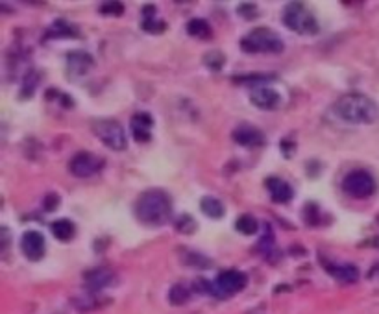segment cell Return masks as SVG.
I'll list each match as a JSON object with an SVG mask.
<instances>
[{
  "mask_svg": "<svg viewBox=\"0 0 379 314\" xmlns=\"http://www.w3.org/2000/svg\"><path fill=\"white\" fill-rule=\"evenodd\" d=\"M333 113L351 126L372 124L379 115L378 103L363 93L342 94L337 102L333 103Z\"/></svg>",
  "mask_w": 379,
  "mask_h": 314,
  "instance_id": "6da1fadb",
  "label": "cell"
},
{
  "mask_svg": "<svg viewBox=\"0 0 379 314\" xmlns=\"http://www.w3.org/2000/svg\"><path fill=\"white\" fill-rule=\"evenodd\" d=\"M136 216L141 224L163 225L172 218V200L161 189H150L137 198Z\"/></svg>",
  "mask_w": 379,
  "mask_h": 314,
  "instance_id": "7a4b0ae2",
  "label": "cell"
},
{
  "mask_svg": "<svg viewBox=\"0 0 379 314\" xmlns=\"http://www.w3.org/2000/svg\"><path fill=\"white\" fill-rule=\"evenodd\" d=\"M283 24L290 32H296L300 35H317L320 30L319 21L304 2H290L283 10Z\"/></svg>",
  "mask_w": 379,
  "mask_h": 314,
  "instance_id": "3957f363",
  "label": "cell"
},
{
  "mask_svg": "<svg viewBox=\"0 0 379 314\" xmlns=\"http://www.w3.org/2000/svg\"><path fill=\"white\" fill-rule=\"evenodd\" d=\"M241 48L248 54H278L285 45L274 30L253 28L241 39Z\"/></svg>",
  "mask_w": 379,
  "mask_h": 314,
  "instance_id": "277c9868",
  "label": "cell"
},
{
  "mask_svg": "<svg viewBox=\"0 0 379 314\" xmlns=\"http://www.w3.org/2000/svg\"><path fill=\"white\" fill-rule=\"evenodd\" d=\"M93 133L113 152L126 150L128 139L124 128L113 118H99L93 122Z\"/></svg>",
  "mask_w": 379,
  "mask_h": 314,
  "instance_id": "5b68a950",
  "label": "cell"
},
{
  "mask_svg": "<svg viewBox=\"0 0 379 314\" xmlns=\"http://www.w3.org/2000/svg\"><path fill=\"white\" fill-rule=\"evenodd\" d=\"M248 285V277L246 274L239 270H226L219 274L213 283H207V292L216 298H230L234 294H239Z\"/></svg>",
  "mask_w": 379,
  "mask_h": 314,
  "instance_id": "8992f818",
  "label": "cell"
},
{
  "mask_svg": "<svg viewBox=\"0 0 379 314\" xmlns=\"http://www.w3.org/2000/svg\"><path fill=\"white\" fill-rule=\"evenodd\" d=\"M375 189H378V183L368 170H351L350 174H346V178L342 179V191L357 200L370 198L375 193Z\"/></svg>",
  "mask_w": 379,
  "mask_h": 314,
  "instance_id": "52a82bcc",
  "label": "cell"
},
{
  "mask_svg": "<svg viewBox=\"0 0 379 314\" xmlns=\"http://www.w3.org/2000/svg\"><path fill=\"white\" fill-rule=\"evenodd\" d=\"M106 167V161L104 157L97 154H91V152H78L76 155H72L69 161V172L75 176V178H91L94 174H99L100 170Z\"/></svg>",
  "mask_w": 379,
  "mask_h": 314,
  "instance_id": "ba28073f",
  "label": "cell"
},
{
  "mask_svg": "<svg viewBox=\"0 0 379 314\" xmlns=\"http://www.w3.org/2000/svg\"><path fill=\"white\" fill-rule=\"evenodd\" d=\"M250 102L263 111H274L281 108L283 96L270 85H256L250 93Z\"/></svg>",
  "mask_w": 379,
  "mask_h": 314,
  "instance_id": "9c48e42d",
  "label": "cell"
},
{
  "mask_svg": "<svg viewBox=\"0 0 379 314\" xmlns=\"http://www.w3.org/2000/svg\"><path fill=\"white\" fill-rule=\"evenodd\" d=\"M94 60L91 54L84 50L69 52L67 56V74H69L70 80H80L84 76L89 74L93 71Z\"/></svg>",
  "mask_w": 379,
  "mask_h": 314,
  "instance_id": "30bf717a",
  "label": "cell"
},
{
  "mask_svg": "<svg viewBox=\"0 0 379 314\" xmlns=\"http://www.w3.org/2000/svg\"><path fill=\"white\" fill-rule=\"evenodd\" d=\"M21 249H23L24 257L30 259V261H41L45 257V252H47L45 237L39 231H26L21 239Z\"/></svg>",
  "mask_w": 379,
  "mask_h": 314,
  "instance_id": "8fae6325",
  "label": "cell"
},
{
  "mask_svg": "<svg viewBox=\"0 0 379 314\" xmlns=\"http://www.w3.org/2000/svg\"><path fill=\"white\" fill-rule=\"evenodd\" d=\"M131 133H133V139L139 142H148L150 141V132L154 128V118L150 113L139 111L136 113L130 120Z\"/></svg>",
  "mask_w": 379,
  "mask_h": 314,
  "instance_id": "7c38bea8",
  "label": "cell"
},
{
  "mask_svg": "<svg viewBox=\"0 0 379 314\" xmlns=\"http://www.w3.org/2000/svg\"><path fill=\"white\" fill-rule=\"evenodd\" d=\"M234 141L237 145L244 146V148H258L265 142V135L259 132L258 128L248 126V124H243V126L235 128V132L231 133Z\"/></svg>",
  "mask_w": 379,
  "mask_h": 314,
  "instance_id": "4fadbf2b",
  "label": "cell"
},
{
  "mask_svg": "<svg viewBox=\"0 0 379 314\" xmlns=\"http://www.w3.org/2000/svg\"><path fill=\"white\" fill-rule=\"evenodd\" d=\"M265 187H267L268 194H270L272 202L276 203H287L292 200V196H295L292 187H290L285 179L281 178H268L267 181H265Z\"/></svg>",
  "mask_w": 379,
  "mask_h": 314,
  "instance_id": "5bb4252c",
  "label": "cell"
},
{
  "mask_svg": "<svg viewBox=\"0 0 379 314\" xmlns=\"http://www.w3.org/2000/svg\"><path fill=\"white\" fill-rule=\"evenodd\" d=\"M322 264L329 272V276L335 277L337 281L356 283L357 279H359V270H357L353 264H333V263H326V261H324Z\"/></svg>",
  "mask_w": 379,
  "mask_h": 314,
  "instance_id": "9a60e30c",
  "label": "cell"
},
{
  "mask_svg": "<svg viewBox=\"0 0 379 314\" xmlns=\"http://www.w3.org/2000/svg\"><path fill=\"white\" fill-rule=\"evenodd\" d=\"M113 281V272L108 270V268H94L91 272L85 274V283L89 286L91 291H102L106 286L111 285Z\"/></svg>",
  "mask_w": 379,
  "mask_h": 314,
  "instance_id": "2e32d148",
  "label": "cell"
},
{
  "mask_svg": "<svg viewBox=\"0 0 379 314\" xmlns=\"http://www.w3.org/2000/svg\"><path fill=\"white\" fill-rule=\"evenodd\" d=\"M200 209L204 215H207L209 218H222L226 213V207L224 203L220 202L219 198L215 196H206V198H202V202H200Z\"/></svg>",
  "mask_w": 379,
  "mask_h": 314,
  "instance_id": "e0dca14e",
  "label": "cell"
},
{
  "mask_svg": "<svg viewBox=\"0 0 379 314\" xmlns=\"http://www.w3.org/2000/svg\"><path fill=\"white\" fill-rule=\"evenodd\" d=\"M187 33L191 38L209 39L213 35V30L206 19H191L187 23Z\"/></svg>",
  "mask_w": 379,
  "mask_h": 314,
  "instance_id": "ac0fdd59",
  "label": "cell"
},
{
  "mask_svg": "<svg viewBox=\"0 0 379 314\" xmlns=\"http://www.w3.org/2000/svg\"><path fill=\"white\" fill-rule=\"evenodd\" d=\"M75 233H76L75 224L70 220H65V218H63V220H56L52 224V235H54L57 240L67 242V240H70L75 237Z\"/></svg>",
  "mask_w": 379,
  "mask_h": 314,
  "instance_id": "d6986e66",
  "label": "cell"
},
{
  "mask_svg": "<svg viewBox=\"0 0 379 314\" xmlns=\"http://www.w3.org/2000/svg\"><path fill=\"white\" fill-rule=\"evenodd\" d=\"M154 6H146L145 8V15L148 17V19L143 21V30L145 32H150V33H161L167 30V24L163 23V21H155L154 19Z\"/></svg>",
  "mask_w": 379,
  "mask_h": 314,
  "instance_id": "ffe728a7",
  "label": "cell"
},
{
  "mask_svg": "<svg viewBox=\"0 0 379 314\" xmlns=\"http://www.w3.org/2000/svg\"><path fill=\"white\" fill-rule=\"evenodd\" d=\"M235 230L243 235H253V233H258L259 222L256 220V216L243 215L237 218V222H235Z\"/></svg>",
  "mask_w": 379,
  "mask_h": 314,
  "instance_id": "44dd1931",
  "label": "cell"
},
{
  "mask_svg": "<svg viewBox=\"0 0 379 314\" xmlns=\"http://www.w3.org/2000/svg\"><path fill=\"white\" fill-rule=\"evenodd\" d=\"M48 35H52V38H72V35H76V30L65 21H56L52 24Z\"/></svg>",
  "mask_w": 379,
  "mask_h": 314,
  "instance_id": "7402d4cb",
  "label": "cell"
},
{
  "mask_svg": "<svg viewBox=\"0 0 379 314\" xmlns=\"http://www.w3.org/2000/svg\"><path fill=\"white\" fill-rule=\"evenodd\" d=\"M189 298H191V291L185 285H174L169 294V300L172 305H183Z\"/></svg>",
  "mask_w": 379,
  "mask_h": 314,
  "instance_id": "603a6c76",
  "label": "cell"
},
{
  "mask_svg": "<svg viewBox=\"0 0 379 314\" xmlns=\"http://www.w3.org/2000/svg\"><path fill=\"white\" fill-rule=\"evenodd\" d=\"M176 230H178L180 233H194V230H197V222L192 220L189 215H182L178 218V222H176Z\"/></svg>",
  "mask_w": 379,
  "mask_h": 314,
  "instance_id": "cb8c5ba5",
  "label": "cell"
},
{
  "mask_svg": "<svg viewBox=\"0 0 379 314\" xmlns=\"http://www.w3.org/2000/svg\"><path fill=\"white\" fill-rule=\"evenodd\" d=\"M226 57L220 54V52H209L206 57H204V63H206L209 69H213V71H219V69H222V65H224Z\"/></svg>",
  "mask_w": 379,
  "mask_h": 314,
  "instance_id": "d4e9b609",
  "label": "cell"
},
{
  "mask_svg": "<svg viewBox=\"0 0 379 314\" xmlns=\"http://www.w3.org/2000/svg\"><path fill=\"white\" fill-rule=\"evenodd\" d=\"M100 13L119 17V15L124 13V4L122 2H106V4L100 6Z\"/></svg>",
  "mask_w": 379,
  "mask_h": 314,
  "instance_id": "484cf974",
  "label": "cell"
},
{
  "mask_svg": "<svg viewBox=\"0 0 379 314\" xmlns=\"http://www.w3.org/2000/svg\"><path fill=\"white\" fill-rule=\"evenodd\" d=\"M237 11H239L243 17H246V19H253V17H258V6L256 4H241Z\"/></svg>",
  "mask_w": 379,
  "mask_h": 314,
  "instance_id": "4316f807",
  "label": "cell"
},
{
  "mask_svg": "<svg viewBox=\"0 0 379 314\" xmlns=\"http://www.w3.org/2000/svg\"><path fill=\"white\" fill-rule=\"evenodd\" d=\"M365 244L368 246V248L379 249V237H374V239H368Z\"/></svg>",
  "mask_w": 379,
  "mask_h": 314,
  "instance_id": "83f0119b",
  "label": "cell"
},
{
  "mask_svg": "<svg viewBox=\"0 0 379 314\" xmlns=\"http://www.w3.org/2000/svg\"><path fill=\"white\" fill-rule=\"evenodd\" d=\"M368 279H379V264H375L368 272Z\"/></svg>",
  "mask_w": 379,
  "mask_h": 314,
  "instance_id": "f1b7e54d",
  "label": "cell"
}]
</instances>
